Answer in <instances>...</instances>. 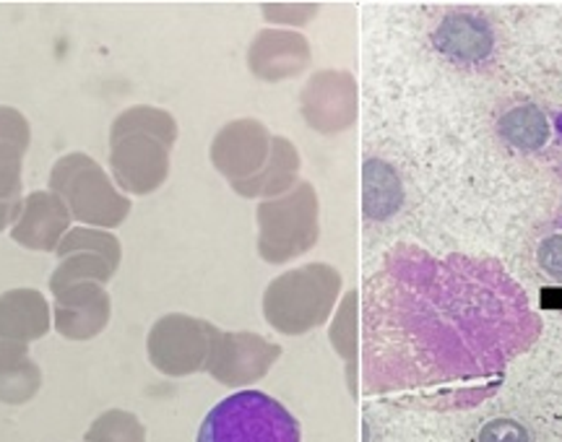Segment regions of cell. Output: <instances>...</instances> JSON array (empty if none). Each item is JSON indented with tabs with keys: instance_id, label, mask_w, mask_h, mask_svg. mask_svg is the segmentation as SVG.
Segmentation results:
<instances>
[{
	"instance_id": "obj_3",
	"label": "cell",
	"mask_w": 562,
	"mask_h": 442,
	"mask_svg": "<svg viewBox=\"0 0 562 442\" xmlns=\"http://www.w3.org/2000/svg\"><path fill=\"white\" fill-rule=\"evenodd\" d=\"M195 442H302L300 422L263 390L232 393L206 413Z\"/></svg>"
},
{
	"instance_id": "obj_5",
	"label": "cell",
	"mask_w": 562,
	"mask_h": 442,
	"mask_svg": "<svg viewBox=\"0 0 562 442\" xmlns=\"http://www.w3.org/2000/svg\"><path fill=\"white\" fill-rule=\"evenodd\" d=\"M55 297L53 326L63 339L89 341L100 336L112 318V299L102 284L83 282L63 290Z\"/></svg>"
},
{
	"instance_id": "obj_7",
	"label": "cell",
	"mask_w": 562,
	"mask_h": 442,
	"mask_svg": "<svg viewBox=\"0 0 562 442\" xmlns=\"http://www.w3.org/2000/svg\"><path fill=\"white\" fill-rule=\"evenodd\" d=\"M53 328V313L37 290H9L0 294V341L26 343L45 339Z\"/></svg>"
},
{
	"instance_id": "obj_2",
	"label": "cell",
	"mask_w": 562,
	"mask_h": 442,
	"mask_svg": "<svg viewBox=\"0 0 562 442\" xmlns=\"http://www.w3.org/2000/svg\"><path fill=\"white\" fill-rule=\"evenodd\" d=\"M50 191L66 203L70 216L83 227L115 229L128 219V195L115 188L102 165L87 151H70L50 170Z\"/></svg>"
},
{
	"instance_id": "obj_10",
	"label": "cell",
	"mask_w": 562,
	"mask_h": 442,
	"mask_svg": "<svg viewBox=\"0 0 562 442\" xmlns=\"http://www.w3.org/2000/svg\"><path fill=\"white\" fill-rule=\"evenodd\" d=\"M83 442H146V430L136 413L108 409L89 424Z\"/></svg>"
},
{
	"instance_id": "obj_11",
	"label": "cell",
	"mask_w": 562,
	"mask_h": 442,
	"mask_svg": "<svg viewBox=\"0 0 562 442\" xmlns=\"http://www.w3.org/2000/svg\"><path fill=\"white\" fill-rule=\"evenodd\" d=\"M21 203H24V199L0 203V231H5L9 227H13V224H16L19 214H21Z\"/></svg>"
},
{
	"instance_id": "obj_1",
	"label": "cell",
	"mask_w": 562,
	"mask_h": 442,
	"mask_svg": "<svg viewBox=\"0 0 562 442\" xmlns=\"http://www.w3.org/2000/svg\"><path fill=\"white\" fill-rule=\"evenodd\" d=\"M172 121L157 107H128L110 125V172L123 193L146 195L165 180Z\"/></svg>"
},
{
	"instance_id": "obj_6",
	"label": "cell",
	"mask_w": 562,
	"mask_h": 442,
	"mask_svg": "<svg viewBox=\"0 0 562 442\" xmlns=\"http://www.w3.org/2000/svg\"><path fill=\"white\" fill-rule=\"evenodd\" d=\"M68 206L53 191H34L24 195L21 214L11 227V240L34 252H55L63 237L68 235Z\"/></svg>"
},
{
	"instance_id": "obj_8",
	"label": "cell",
	"mask_w": 562,
	"mask_h": 442,
	"mask_svg": "<svg viewBox=\"0 0 562 442\" xmlns=\"http://www.w3.org/2000/svg\"><path fill=\"white\" fill-rule=\"evenodd\" d=\"M30 144V121L16 107L0 104V203L21 201V161Z\"/></svg>"
},
{
	"instance_id": "obj_4",
	"label": "cell",
	"mask_w": 562,
	"mask_h": 442,
	"mask_svg": "<svg viewBox=\"0 0 562 442\" xmlns=\"http://www.w3.org/2000/svg\"><path fill=\"white\" fill-rule=\"evenodd\" d=\"M58 269L50 276V292L58 294L74 284L97 282L108 284L121 269L123 245L108 229L94 227H70L63 237L58 250Z\"/></svg>"
},
{
	"instance_id": "obj_9",
	"label": "cell",
	"mask_w": 562,
	"mask_h": 442,
	"mask_svg": "<svg viewBox=\"0 0 562 442\" xmlns=\"http://www.w3.org/2000/svg\"><path fill=\"white\" fill-rule=\"evenodd\" d=\"M42 388V370L26 343L0 341V404L24 406Z\"/></svg>"
}]
</instances>
